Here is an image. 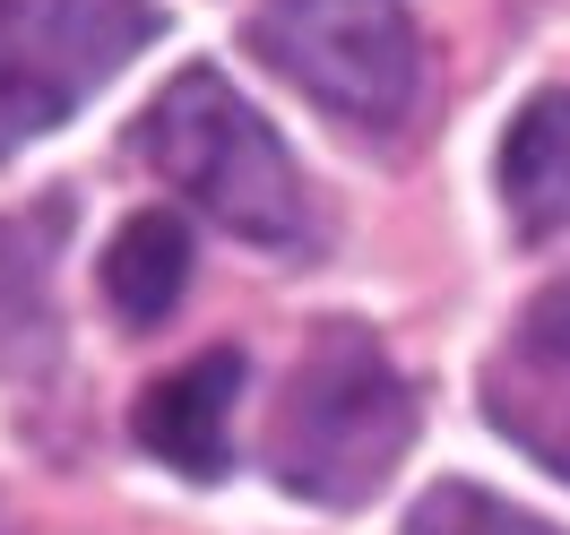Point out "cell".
<instances>
[{
	"label": "cell",
	"mask_w": 570,
	"mask_h": 535,
	"mask_svg": "<svg viewBox=\"0 0 570 535\" xmlns=\"http://www.w3.org/2000/svg\"><path fill=\"white\" fill-rule=\"evenodd\" d=\"M156 174L174 181L199 216H216L225 234H243L250 250H321V208H312V181L294 165V147L277 139V121L259 105H243V87L225 70H181L174 87H156V105L130 130Z\"/></svg>",
	"instance_id": "cell-1"
},
{
	"label": "cell",
	"mask_w": 570,
	"mask_h": 535,
	"mask_svg": "<svg viewBox=\"0 0 570 535\" xmlns=\"http://www.w3.org/2000/svg\"><path fill=\"white\" fill-rule=\"evenodd\" d=\"M415 440V389L390 363V346L363 320L312 328V346L268 415V466L294 501L321 509H363L390 484V466Z\"/></svg>",
	"instance_id": "cell-2"
},
{
	"label": "cell",
	"mask_w": 570,
	"mask_h": 535,
	"mask_svg": "<svg viewBox=\"0 0 570 535\" xmlns=\"http://www.w3.org/2000/svg\"><path fill=\"white\" fill-rule=\"evenodd\" d=\"M250 52L346 130H397L424 87V52L397 0H259Z\"/></svg>",
	"instance_id": "cell-3"
},
{
	"label": "cell",
	"mask_w": 570,
	"mask_h": 535,
	"mask_svg": "<svg viewBox=\"0 0 570 535\" xmlns=\"http://www.w3.org/2000/svg\"><path fill=\"white\" fill-rule=\"evenodd\" d=\"M156 27V0H0V156L61 130Z\"/></svg>",
	"instance_id": "cell-4"
},
{
	"label": "cell",
	"mask_w": 570,
	"mask_h": 535,
	"mask_svg": "<svg viewBox=\"0 0 570 535\" xmlns=\"http://www.w3.org/2000/svg\"><path fill=\"white\" fill-rule=\"evenodd\" d=\"M484 415L501 440H519L535 466H553L570 484V277L544 286L501 337L493 371H484Z\"/></svg>",
	"instance_id": "cell-5"
},
{
	"label": "cell",
	"mask_w": 570,
	"mask_h": 535,
	"mask_svg": "<svg viewBox=\"0 0 570 535\" xmlns=\"http://www.w3.org/2000/svg\"><path fill=\"white\" fill-rule=\"evenodd\" d=\"M234 397H243V355H234V346H208L199 363L147 380L130 432H139L147 458H165L174 475L216 484V475L234 466Z\"/></svg>",
	"instance_id": "cell-6"
},
{
	"label": "cell",
	"mask_w": 570,
	"mask_h": 535,
	"mask_svg": "<svg viewBox=\"0 0 570 535\" xmlns=\"http://www.w3.org/2000/svg\"><path fill=\"white\" fill-rule=\"evenodd\" d=\"M501 199L528 242L570 234V87H544L519 105L510 139H501Z\"/></svg>",
	"instance_id": "cell-7"
},
{
	"label": "cell",
	"mask_w": 570,
	"mask_h": 535,
	"mask_svg": "<svg viewBox=\"0 0 570 535\" xmlns=\"http://www.w3.org/2000/svg\"><path fill=\"white\" fill-rule=\"evenodd\" d=\"M181 286H190V225L174 208L121 216V234L105 242V303L121 328H165Z\"/></svg>",
	"instance_id": "cell-8"
},
{
	"label": "cell",
	"mask_w": 570,
	"mask_h": 535,
	"mask_svg": "<svg viewBox=\"0 0 570 535\" xmlns=\"http://www.w3.org/2000/svg\"><path fill=\"white\" fill-rule=\"evenodd\" d=\"M52 250H61V208L0 216V371L52 363Z\"/></svg>",
	"instance_id": "cell-9"
},
{
	"label": "cell",
	"mask_w": 570,
	"mask_h": 535,
	"mask_svg": "<svg viewBox=\"0 0 570 535\" xmlns=\"http://www.w3.org/2000/svg\"><path fill=\"white\" fill-rule=\"evenodd\" d=\"M397 535H562V527L510 509V501L484 493V484H432V493L406 509V527H397Z\"/></svg>",
	"instance_id": "cell-10"
}]
</instances>
